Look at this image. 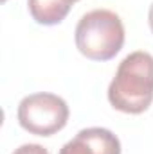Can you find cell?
<instances>
[{
    "label": "cell",
    "instance_id": "6da1fadb",
    "mask_svg": "<svg viewBox=\"0 0 153 154\" xmlns=\"http://www.w3.org/2000/svg\"><path fill=\"white\" fill-rule=\"evenodd\" d=\"M108 100L117 111L144 113L153 102V56L144 50L128 54L108 86Z\"/></svg>",
    "mask_w": 153,
    "mask_h": 154
},
{
    "label": "cell",
    "instance_id": "7a4b0ae2",
    "mask_svg": "<svg viewBox=\"0 0 153 154\" xmlns=\"http://www.w3.org/2000/svg\"><path fill=\"white\" fill-rule=\"evenodd\" d=\"M76 48L92 61H110L124 45V25L110 9H94L81 16L76 31Z\"/></svg>",
    "mask_w": 153,
    "mask_h": 154
},
{
    "label": "cell",
    "instance_id": "3957f363",
    "mask_svg": "<svg viewBox=\"0 0 153 154\" xmlns=\"http://www.w3.org/2000/svg\"><path fill=\"white\" fill-rule=\"evenodd\" d=\"M69 113V106L61 97L40 91L20 100L16 116L18 124L27 133L36 136H52L67 125Z\"/></svg>",
    "mask_w": 153,
    "mask_h": 154
},
{
    "label": "cell",
    "instance_id": "277c9868",
    "mask_svg": "<svg viewBox=\"0 0 153 154\" xmlns=\"http://www.w3.org/2000/svg\"><path fill=\"white\" fill-rule=\"evenodd\" d=\"M60 154H121V142L110 129L86 127L69 140Z\"/></svg>",
    "mask_w": 153,
    "mask_h": 154
},
{
    "label": "cell",
    "instance_id": "5b68a950",
    "mask_svg": "<svg viewBox=\"0 0 153 154\" xmlns=\"http://www.w3.org/2000/svg\"><path fill=\"white\" fill-rule=\"evenodd\" d=\"M27 5L33 20L40 25H58L70 11L60 0H27Z\"/></svg>",
    "mask_w": 153,
    "mask_h": 154
},
{
    "label": "cell",
    "instance_id": "8992f818",
    "mask_svg": "<svg viewBox=\"0 0 153 154\" xmlns=\"http://www.w3.org/2000/svg\"><path fill=\"white\" fill-rule=\"evenodd\" d=\"M13 154H49V151L38 143H24L18 149H15Z\"/></svg>",
    "mask_w": 153,
    "mask_h": 154
},
{
    "label": "cell",
    "instance_id": "52a82bcc",
    "mask_svg": "<svg viewBox=\"0 0 153 154\" xmlns=\"http://www.w3.org/2000/svg\"><path fill=\"white\" fill-rule=\"evenodd\" d=\"M148 23H150V29L153 32V4L150 5V13H148Z\"/></svg>",
    "mask_w": 153,
    "mask_h": 154
},
{
    "label": "cell",
    "instance_id": "ba28073f",
    "mask_svg": "<svg viewBox=\"0 0 153 154\" xmlns=\"http://www.w3.org/2000/svg\"><path fill=\"white\" fill-rule=\"evenodd\" d=\"M60 2H61L63 5H67V7H72V5H74L76 2H79V0H60Z\"/></svg>",
    "mask_w": 153,
    "mask_h": 154
}]
</instances>
